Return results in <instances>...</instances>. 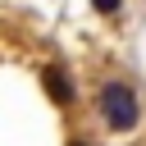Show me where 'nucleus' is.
I'll use <instances>...</instances> for the list:
<instances>
[{
  "label": "nucleus",
  "instance_id": "1",
  "mask_svg": "<svg viewBox=\"0 0 146 146\" xmlns=\"http://www.w3.org/2000/svg\"><path fill=\"white\" fill-rule=\"evenodd\" d=\"M96 110H100V123H105L110 132H132V128L141 123L137 91H132L128 82H119V78L100 82V91H96Z\"/></svg>",
  "mask_w": 146,
  "mask_h": 146
},
{
  "label": "nucleus",
  "instance_id": "2",
  "mask_svg": "<svg viewBox=\"0 0 146 146\" xmlns=\"http://www.w3.org/2000/svg\"><path fill=\"white\" fill-rule=\"evenodd\" d=\"M41 87H46V96H50L59 110L73 105V82H68V73H64L59 64H46V68H41Z\"/></svg>",
  "mask_w": 146,
  "mask_h": 146
},
{
  "label": "nucleus",
  "instance_id": "3",
  "mask_svg": "<svg viewBox=\"0 0 146 146\" xmlns=\"http://www.w3.org/2000/svg\"><path fill=\"white\" fill-rule=\"evenodd\" d=\"M119 5H123V0H91V9H96V14H114Z\"/></svg>",
  "mask_w": 146,
  "mask_h": 146
},
{
  "label": "nucleus",
  "instance_id": "4",
  "mask_svg": "<svg viewBox=\"0 0 146 146\" xmlns=\"http://www.w3.org/2000/svg\"><path fill=\"white\" fill-rule=\"evenodd\" d=\"M68 146H91V141L87 137H68Z\"/></svg>",
  "mask_w": 146,
  "mask_h": 146
}]
</instances>
